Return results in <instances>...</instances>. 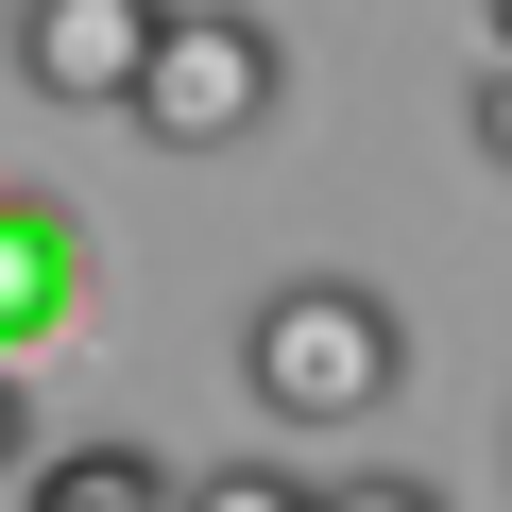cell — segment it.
Instances as JSON below:
<instances>
[{"mask_svg": "<svg viewBox=\"0 0 512 512\" xmlns=\"http://www.w3.org/2000/svg\"><path fill=\"white\" fill-rule=\"evenodd\" d=\"M171 0H18V86L69 103V120H120L137 103V52H154Z\"/></svg>", "mask_w": 512, "mask_h": 512, "instance_id": "3", "label": "cell"}, {"mask_svg": "<svg viewBox=\"0 0 512 512\" xmlns=\"http://www.w3.org/2000/svg\"><path fill=\"white\" fill-rule=\"evenodd\" d=\"M495 52H512V0H495Z\"/></svg>", "mask_w": 512, "mask_h": 512, "instance_id": "10", "label": "cell"}, {"mask_svg": "<svg viewBox=\"0 0 512 512\" xmlns=\"http://www.w3.org/2000/svg\"><path fill=\"white\" fill-rule=\"evenodd\" d=\"M308 512H444V495H427V478H393V461H376V478H308Z\"/></svg>", "mask_w": 512, "mask_h": 512, "instance_id": "7", "label": "cell"}, {"mask_svg": "<svg viewBox=\"0 0 512 512\" xmlns=\"http://www.w3.org/2000/svg\"><path fill=\"white\" fill-rule=\"evenodd\" d=\"M478 154H495V171H512V52H495V69H478Z\"/></svg>", "mask_w": 512, "mask_h": 512, "instance_id": "8", "label": "cell"}, {"mask_svg": "<svg viewBox=\"0 0 512 512\" xmlns=\"http://www.w3.org/2000/svg\"><path fill=\"white\" fill-rule=\"evenodd\" d=\"M35 461V410H18V359H0V478Z\"/></svg>", "mask_w": 512, "mask_h": 512, "instance_id": "9", "label": "cell"}, {"mask_svg": "<svg viewBox=\"0 0 512 512\" xmlns=\"http://www.w3.org/2000/svg\"><path fill=\"white\" fill-rule=\"evenodd\" d=\"M69 308H86V239H69V205H52V188H0V359H35Z\"/></svg>", "mask_w": 512, "mask_h": 512, "instance_id": "4", "label": "cell"}, {"mask_svg": "<svg viewBox=\"0 0 512 512\" xmlns=\"http://www.w3.org/2000/svg\"><path fill=\"white\" fill-rule=\"evenodd\" d=\"M171 512H308V478L291 461H205V478H171Z\"/></svg>", "mask_w": 512, "mask_h": 512, "instance_id": "6", "label": "cell"}, {"mask_svg": "<svg viewBox=\"0 0 512 512\" xmlns=\"http://www.w3.org/2000/svg\"><path fill=\"white\" fill-rule=\"evenodd\" d=\"M0 495H18V512H171V461L137 427H86V444H35Z\"/></svg>", "mask_w": 512, "mask_h": 512, "instance_id": "5", "label": "cell"}, {"mask_svg": "<svg viewBox=\"0 0 512 512\" xmlns=\"http://www.w3.org/2000/svg\"><path fill=\"white\" fill-rule=\"evenodd\" d=\"M274 103H291V52H274L256 0H171L120 120H137L154 154H239V137H274Z\"/></svg>", "mask_w": 512, "mask_h": 512, "instance_id": "2", "label": "cell"}, {"mask_svg": "<svg viewBox=\"0 0 512 512\" xmlns=\"http://www.w3.org/2000/svg\"><path fill=\"white\" fill-rule=\"evenodd\" d=\"M239 393H256V427L342 444V427H376L410 393V308L376 274H274L239 308Z\"/></svg>", "mask_w": 512, "mask_h": 512, "instance_id": "1", "label": "cell"}]
</instances>
